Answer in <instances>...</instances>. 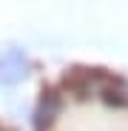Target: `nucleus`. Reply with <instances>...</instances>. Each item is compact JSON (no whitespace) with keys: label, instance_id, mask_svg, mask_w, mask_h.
<instances>
[{"label":"nucleus","instance_id":"obj_1","mask_svg":"<svg viewBox=\"0 0 128 131\" xmlns=\"http://www.w3.org/2000/svg\"><path fill=\"white\" fill-rule=\"evenodd\" d=\"M31 69V60L23 49H6L0 54V85H17L20 80H26Z\"/></svg>","mask_w":128,"mask_h":131}]
</instances>
